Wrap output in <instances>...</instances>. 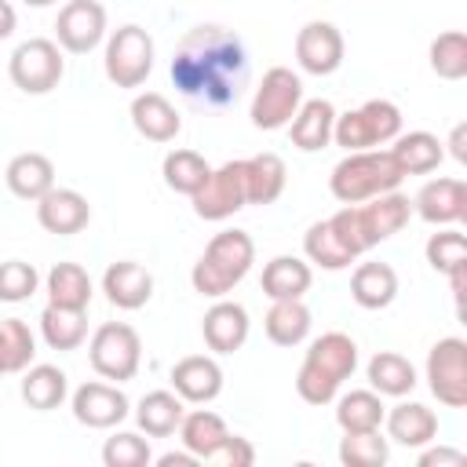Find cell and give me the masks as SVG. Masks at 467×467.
I'll return each mask as SVG.
<instances>
[{"instance_id":"obj_1","label":"cell","mask_w":467,"mask_h":467,"mask_svg":"<svg viewBox=\"0 0 467 467\" xmlns=\"http://www.w3.org/2000/svg\"><path fill=\"white\" fill-rule=\"evenodd\" d=\"M171 84L197 109H226L248 84V51L226 26L201 22L182 33L171 55Z\"/></svg>"},{"instance_id":"obj_2","label":"cell","mask_w":467,"mask_h":467,"mask_svg":"<svg viewBox=\"0 0 467 467\" xmlns=\"http://www.w3.org/2000/svg\"><path fill=\"white\" fill-rule=\"evenodd\" d=\"M409 219H412V201L405 193L390 190V193H379L361 204H343L336 215H328V226L339 237V244L358 259L368 248L394 237Z\"/></svg>"},{"instance_id":"obj_3","label":"cell","mask_w":467,"mask_h":467,"mask_svg":"<svg viewBox=\"0 0 467 467\" xmlns=\"http://www.w3.org/2000/svg\"><path fill=\"white\" fill-rule=\"evenodd\" d=\"M358 368V343L347 332H325L306 347L296 372V394L306 405H328Z\"/></svg>"},{"instance_id":"obj_4","label":"cell","mask_w":467,"mask_h":467,"mask_svg":"<svg viewBox=\"0 0 467 467\" xmlns=\"http://www.w3.org/2000/svg\"><path fill=\"white\" fill-rule=\"evenodd\" d=\"M252 263H255V241L244 230H219L201 252V259L193 263L190 285L208 299H223L244 281Z\"/></svg>"},{"instance_id":"obj_5","label":"cell","mask_w":467,"mask_h":467,"mask_svg":"<svg viewBox=\"0 0 467 467\" xmlns=\"http://www.w3.org/2000/svg\"><path fill=\"white\" fill-rule=\"evenodd\" d=\"M405 179L401 164L394 161L390 150H354L347 153L332 175H328V190L339 204H361V201H372L379 193H390L398 190Z\"/></svg>"},{"instance_id":"obj_6","label":"cell","mask_w":467,"mask_h":467,"mask_svg":"<svg viewBox=\"0 0 467 467\" xmlns=\"http://www.w3.org/2000/svg\"><path fill=\"white\" fill-rule=\"evenodd\" d=\"M398 135H401V109L390 99H368L358 109H347L343 117L336 113V124H332V139L347 153L387 146Z\"/></svg>"},{"instance_id":"obj_7","label":"cell","mask_w":467,"mask_h":467,"mask_svg":"<svg viewBox=\"0 0 467 467\" xmlns=\"http://www.w3.org/2000/svg\"><path fill=\"white\" fill-rule=\"evenodd\" d=\"M88 361L91 368L102 376V379H113V383H124L139 372L142 365V339L131 325L124 321H106L91 332V343H88Z\"/></svg>"},{"instance_id":"obj_8","label":"cell","mask_w":467,"mask_h":467,"mask_svg":"<svg viewBox=\"0 0 467 467\" xmlns=\"http://www.w3.org/2000/svg\"><path fill=\"white\" fill-rule=\"evenodd\" d=\"M66 73V58H62V47L47 36H33V40H22L11 58H7V77L18 91L26 95H47L58 88Z\"/></svg>"},{"instance_id":"obj_9","label":"cell","mask_w":467,"mask_h":467,"mask_svg":"<svg viewBox=\"0 0 467 467\" xmlns=\"http://www.w3.org/2000/svg\"><path fill=\"white\" fill-rule=\"evenodd\" d=\"M303 102V80L299 73H292L288 66H270L252 95V124L259 131H277V128H288V120L296 117Z\"/></svg>"},{"instance_id":"obj_10","label":"cell","mask_w":467,"mask_h":467,"mask_svg":"<svg viewBox=\"0 0 467 467\" xmlns=\"http://www.w3.org/2000/svg\"><path fill=\"white\" fill-rule=\"evenodd\" d=\"M106 77L117 88H142L146 77L153 73V36L128 22L120 29H113V36L106 40Z\"/></svg>"},{"instance_id":"obj_11","label":"cell","mask_w":467,"mask_h":467,"mask_svg":"<svg viewBox=\"0 0 467 467\" xmlns=\"http://www.w3.org/2000/svg\"><path fill=\"white\" fill-rule=\"evenodd\" d=\"M427 387L445 409L467 405V343L460 336H445L427 354Z\"/></svg>"},{"instance_id":"obj_12","label":"cell","mask_w":467,"mask_h":467,"mask_svg":"<svg viewBox=\"0 0 467 467\" xmlns=\"http://www.w3.org/2000/svg\"><path fill=\"white\" fill-rule=\"evenodd\" d=\"M197 219L208 223H223L234 212H241L248 204V186H244V161H226L219 168L208 171V179L201 182V190L190 197Z\"/></svg>"},{"instance_id":"obj_13","label":"cell","mask_w":467,"mask_h":467,"mask_svg":"<svg viewBox=\"0 0 467 467\" xmlns=\"http://www.w3.org/2000/svg\"><path fill=\"white\" fill-rule=\"evenodd\" d=\"M106 36V7L99 0H69L55 18V44L69 55H88Z\"/></svg>"},{"instance_id":"obj_14","label":"cell","mask_w":467,"mask_h":467,"mask_svg":"<svg viewBox=\"0 0 467 467\" xmlns=\"http://www.w3.org/2000/svg\"><path fill=\"white\" fill-rule=\"evenodd\" d=\"M343 33L332 26V22H306L299 33H296V62L303 73H314V77H328L343 66Z\"/></svg>"},{"instance_id":"obj_15","label":"cell","mask_w":467,"mask_h":467,"mask_svg":"<svg viewBox=\"0 0 467 467\" xmlns=\"http://www.w3.org/2000/svg\"><path fill=\"white\" fill-rule=\"evenodd\" d=\"M128 416V394L117 383H80L73 390V420L91 431H109Z\"/></svg>"},{"instance_id":"obj_16","label":"cell","mask_w":467,"mask_h":467,"mask_svg":"<svg viewBox=\"0 0 467 467\" xmlns=\"http://www.w3.org/2000/svg\"><path fill=\"white\" fill-rule=\"evenodd\" d=\"M412 212L431 226H456L467 215V182L452 175L423 182L412 197Z\"/></svg>"},{"instance_id":"obj_17","label":"cell","mask_w":467,"mask_h":467,"mask_svg":"<svg viewBox=\"0 0 467 467\" xmlns=\"http://www.w3.org/2000/svg\"><path fill=\"white\" fill-rule=\"evenodd\" d=\"M36 223L47 234L58 237H73L91 223V204L80 190H66V186H51L40 201H36Z\"/></svg>"},{"instance_id":"obj_18","label":"cell","mask_w":467,"mask_h":467,"mask_svg":"<svg viewBox=\"0 0 467 467\" xmlns=\"http://www.w3.org/2000/svg\"><path fill=\"white\" fill-rule=\"evenodd\" d=\"M171 387H175V394L182 401L208 405L223 390V368L208 354H190V358H182V361L171 365Z\"/></svg>"},{"instance_id":"obj_19","label":"cell","mask_w":467,"mask_h":467,"mask_svg":"<svg viewBox=\"0 0 467 467\" xmlns=\"http://www.w3.org/2000/svg\"><path fill=\"white\" fill-rule=\"evenodd\" d=\"M102 292L117 310H139L153 296V274L135 259L109 263L102 274Z\"/></svg>"},{"instance_id":"obj_20","label":"cell","mask_w":467,"mask_h":467,"mask_svg":"<svg viewBox=\"0 0 467 467\" xmlns=\"http://www.w3.org/2000/svg\"><path fill=\"white\" fill-rule=\"evenodd\" d=\"M201 336L208 343V350L215 354H234L244 347L248 339V310L241 303L230 299H215L208 306V314L201 317Z\"/></svg>"},{"instance_id":"obj_21","label":"cell","mask_w":467,"mask_h":467,"mask_svg":"<svg viewBox=\"0 0 467 467\" xmlns=\"http://www.w3.org/2000/svg\"><path fill=\"white\" fill-rule=\"evenodd\" d=\"M4 182L18 201H33L36 204L55 186V164H51V157H44L36 150L15 153L7 161V168H4Z\"/></svg>"},{"instance_id":"obj_22","label":"cell","mask_w":467,"mask_h":467,"mask_svg":"<svg viewBox=\"0 0 467 467\" xmlns=\"http://www.w3.org/2000/svg\"><path fill=\"white\" fill-rule=\"evenodd\" d=\"M131 124L150 142H171L182 131L179 109L161 91H142V95L131 99Z\"/></svg>"},{"instance_id":"obj_23","label":"cell","mask_w":467,"mask_h":467,"mask_svg":"<svg viewBox=\"0 0 467 467\" xmlns=\"http://www.w3.org/2000/svg\"><path fill=\"white\" fill-rule=\"evenodd\" d=\"M332 124H336V106L328 99H306L299 102L296 117L288 120L292 146L303 153H317L332 142Z\"/></svg>"},{"instance_id":"obj_24","label":"cell","mask_w":467,"mask_h":467,"mask_svg":"<svg viewBox=\"0 0 467 467\" xmlns=\"http://www.w3.org/2000/svg\"><path fill=\"white\" fill-rule=\"evenodd\" d=\"M383 423H387L390 441H398L405 449H423L438 434V416L423 401H401V405H394L390 412H383Z\"/></svg>"},{"instance_id":"obj_25","label":"cell","mask_w":467,"mask_h":467,"mask_svg":"<svg viewBox=\"0 0 467 467\" xmlns=\"http://www.w3.org/2000/svg\"><path fill=\"white\" fill-rule=\"evenodd\" d=\"M398 296V274L390 263H358L350 274V299L361 310H383Z\"/></svg>"},{"instance_id":"obj_26","label":"cell","mask_w":467,"mask_h":467,"mask_svg":"<svg viewBox=\"0 0 467 467\" xmlns=\"http://www.w3.org/2000/svg\"><path fill=\"white\" fill-rule=\"evenodd\" d=\"M186 409H182V398L175 390H150L139 398V409H135V423L146 438H168L179 431Z\"/></svg>"},{"instance_id":"obj_27","label":"cell","mask_w":467,"mask_h":467,"mask_svg":"<svg viewBox=\"0 0 467 467\" xmlns=\"http://www.w3.org/2000/svg\"><path fill=\"white\" fill-rule=\"evenodd\" d=\"M179 438H182V449H190L201 463H208V460L223 449V441L230 438V431H226V423H223L219 412H212V409H193V412L182 416Z\"/></svg>"},{"instance_id":"obj_28","label":"cell","mask_w":467,"mask_h":467,"mask_svg":"<svg viewBox=\"0 0 467 467\" xmlns=\"http://www.w3.org/2000/svg\"><path fill=\"white\" fill-rule=\"evenodd\" d=\"M244 186H248V204H274L288 186L285 161L270 150L244 157Z\"/></svg>"},{"instance_id":"obj_29","label":"cell","mask_w":467,"mask_h":467,"mask_svg":"<svg viewBox=\"0 0 467 467\" xmlns=\"http://www.w3.org/2000/svg\"><path fill=\"white\" fill-rule=\"evenodd\" d=\"M310 325H314V317L303 299H274V306L263 317L266 339L277 347H299L310 336Z\"/></svg>"},{"instance_id":"obj_30","label":"cell","mask_w":467,"mask_h":467,"mask_svg":"<svg viewBox=\"0 0 467 467\" xmlns=\"http://www.w3.org/2000/svg\"><path fill=\"white\" fill-rule=\"evenodd\" d=\"M368 383H372V390L383 398H405V394H412V387H416V368H412V361L405 358V354H398V350H376L372 358H368Z\"/></svg>"},{"instance_id":"obj_31","label":"cell","mask_w":467,"mask_h":467,"mask_svg":"<svg viewBox=\"0 0 467 467\" xmlns=\"http://www.w3.org/2000/svg\"><path fill=\"white\" fill-rule=\"evenodd\" d=\"M310 281H314V270L299 255H274L263 266V292L270 299H303Z\"/></svg>"},{"instance_id":"obj_32","label":"cell","mask_w":467,"mask_h":467,"mask_svg":"<svg viewBox=\"0 0 467 467\" xmlns=\"http://www.w3.org/2000/svg\"><path fill=\"white\" fill-rule=\"evenodd\" d=\"M40 336L51 350H77L88 339V310L47 303L40 310Z\"/></svg>"},{"instance_id":"obj_33","label":"cell","mask_w":467,"mask_h":467,"mask_svg":"<svg viewBox=\"0 0 467 467\" xmlns=\"http://www.w3.org/2000/svg\"><path fill=\"white\" fill-rule=\"evenodd\" d=\"M441 146L445 142L438 135H431V131H405V135L394 139L390 153H394V161L401 164L405 175H427V171H434L445 161Z\"/></svg>"},{"instance_id":"obj_34","label":"cell","mask_w":467,"mask_h":467,"mask_svg":"<svg viewBox=\"0 0 467 467\" xmlns=\"http://www.w3.org/2000/svg\"><path fill=\"white\" fill-rule=\"evenodd\" d=\"M69 394V383H66V372L58 365H33L26 368L22 376V401L36 412H51L66 401Z\"/></svg>"},{"instance_id":"obj_35","label":"cell","mask_w":467,"mask_h":467,"mask_svg":"<svg viewBox=\"0 0 467 467\" xmlns=\"http://www.w3.org/2000/svg\"><path fill=\"white\" fill-rule=\"evenodd\" d=\"M91 277L80 263H55L47 270V303L55 306H73V310H88L91 303Z\"/></svg>"},{"instance_id":"obj_36","label":"cell","mask_w":467,"mask_h":467,"mask_svg":"<svg viewBox=\"0 0 467 467\" xmlns=\"http://www.w3.org/2000/svg\"><path fill=\"white\" fill-rule=\"evenodd\" d=\"M339 398V394H336ZM383 401L376 390H347L336 401V423L343 434H358V431H379L383 423Z\"/></svg>"},{"instance_id":"obj_37","label":"cell","mask_w":467,"mask_h":467,"mask_svg":"<svg viewBox=\"0 0 467 467\" xmlns=\"http://www.w3.org/2000/svg\"><path fill=\"white\" fill-rule=\"evenodd\" d=\"M208 171H212V164L197 150H171L164 157V164H161L164 186L175 190V193H186V197H193L201 190V182L208 179Z\"/></svg>"},{"instance_id":"obj_38","label":"cell","mask_w":467,"mask_h":467,"mask_svg":"<svg viewBox=\"0 0 467 467\" xmlns=\"http://www.w3.org/2000/svg\"><path fill=\"white\" fill-rule=\"evenodd\" d=\"M303 255H306V263H314V266H321V270H347V266L354 263V255H350V252L339 244V237L332 234L328 219L314 223V226L303 234Z\"/></svg>"},{"instance_id":"obj_39","label":"cell","mask_w":467,"mask_h":467,"mask_svg":"<svg viewBox=\"0 0 467 467\" xmlns=\"http://www.w3.org/2000/svg\"><path fill=\"white\" fill-rule=\"evenodd\" d=\"M431 69L441 80L467 77V33L463 29H445L431 40Z\"/></svg>"},{"instance_id":"obj_40","label":"cell","mask_w":467,"mask_h":467,"mask_svg":"<svg viewBox=\"0 0 467 467\" xmlns=\"http://www.w3.org/2000/svg\"><path fill=\"white\" fill-rule=\"evenodd\" d=\"M36 354V339L22 317H4L0 321V358H4V376L7 372H26Z\"/></svg>"},{"instance_id":"obj_41","label":"cell","mask_w":467,"mask_h":467,"mask_svg":"<svg viewBox=\"0 0 467 467\" xmlns=\"http://www.w3.org/2000/svg\"><path fill=\"white\" fill-rule=\"evenodd\" d=\"M390 456V445L379 431H358L339 438V463L343 467H383Z\"/></svg>"},{"instance_id":"obj_42","label":"cell","mask_w":467,"mask_h":467,"mask_svg":"<svg viewBox=\"0 0 467 467\" xmlns=\"http://www.w3.org/2000/svg\"><path fill=\"white\" fill-rule=\"evenodd\" d=\"M423 255H427L431 270H438V274L449 277L452 270H463L467 266V237L460 230H452V226L449 230H438V234H431Z\"/></svg>"},{"instance_id":"obj_43","label":"cell","mask_w":467,"mask_h":467,"mask_svg":"<svg viewBox=\"0 0 467 467\" xmlns=\"http://www.w3.org/2000/svg\"><path fill=\"white\" fill-rule=\"evenodd\" d=\"M150 460H153L150 441L135 431H117L102 445V463L106 467H146Z\"/></svg>"},{"instance_id":"obj_44","label":"cell","mask_w":467,"mask_h":467,"mask_svg":"<svg viewBox=\"0 0 467 467\" xmlns=\"http://www.w3.org/2000/svg\"><path fill=\"white\" fill-rule=\"evenodd\" d=\"M36 285H40V274L33 263H22V259L0 263V303H22L36 292Z\"/></svg>"},{"instance_id":"obj_45","label":"cell","mask_w":467,"mask_h":467,"mask_svg":"<svg viewBox=\"0 0 467 467\" xmlns=\"http://www.w3.org/2000/svg\"><path fill=\"white\" fill-rule=\"evenodd\" d=\"M208 463H223V467H252V463H255V449H252L248 438L230 434V438L223 441V449H219Z\"/></svg>"},{"instance_id":"obj_46","label":"cell","mask_w":467,"mask_h":467,"mask_svg":"<svg viewBox=\"0 0 467 467\" xmlns=\"http://www.w3.org/2000/svg\"><path fill=\"white\" fill-rule=\"evenodd\" d=\"M434 463H449V467H463L467 456L460 449H427L420 452V467H434Z\"/></svg>"},{"instance_id":"obj_47","label":"cell","mask_w":467,"mask_h":467,"mask_svg":"<svg viewBox=\"0 0 467 467\" xmlns=\"http://www.w3.org/2000/svg\"><path fill=\"white\" fill-rule=\"evenodd\" d=\"M157 463H161V467H197L201 460H197L190 449H182V452H164Z\"/></svg>"},{"instance_id":"obj_48","label":"cell","mask_w":467,"mask_h":467,"mask_svg":"<svg viewBox=\"0 0 467 467\" xmlns=\"http://www.w3.org/2000/svg\"><path fill=\"white\" fill-rule=\"evenodd\" d=\"M15 22H18L15 7H11L7 0H0V40H7V36L15 33Z\"/></svg>"},{"instance_id":"obj_49","label":"cell","mask_w":467,"mask_h":467,"mask_svg":"<svg viewBox=\"0 0 467 467\" xmlns=\"http://www.w3.org/2000/svg\"><path fill=\"white\" fill-rule=\"evenodd\" d=\"M463 139H467V124H456L452 128V139H449V146H452V157L463 164L467 161V146H463Z\"/></svg>"},{"instance_id":"obj_50","label":"cell","mask_w":467,"mask_h":467,"mask_svg":"<svg viewBox=\"0 0 467 467\" xmlns=\"http://www.w3.org/2000/svg\"><path fill=\"white\" fill-rule=\"evenodd\" d=\"M26 7H47V4H55V0H22Z\"/></svg>"},{"instance_id":"obj_51","label":"cell","mask_w":467,"mask_h":467,"mask_svg":"<svg viewBox=\"0 0 467 467\" xmlns=\"http://www.w3.org/2000/svg\"><path fill=\"white\" fill-rule=\"evenodd\" d=\"M0 376H4V358H0Z\"/></svg>"}]
</instances>
